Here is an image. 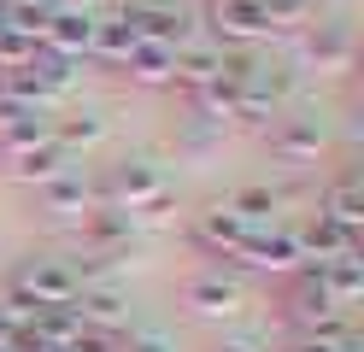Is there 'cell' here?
Listing matches in <instances>:
<instances>
[{"label": "cell", "mask_w": 364, "mask_h": 352, "mask_svg": "<svg viewBox=\"0 0 364 352\" xmlns=\"http://www.w3.org/2000/svg\"><path fill=\"white\" fill-rule=\"evenodd\" d=\"M77 270L65 265V258H18L12 276H6V294L24 299L30 311H41V305H71L77 299Z\"/></svg>", "instance_id": "obj_1"}, {"label": "cell", "mask_w": 364, "mask_h": 352, "mask_svg": "<svg viewBox=\"0 0 364 352\" xmlns=\"http://www.w3.org/2000/svg\"><path fill=\"white\" fill-rule=\"evenodd\" d=\"M95 194H100V206H118V211H135V206H147V200H159L165 194V171H159L153 159H118L112 171L95 182Z\"/></svg>", "instance_id": "obj_2"}, {"label": "cell", "mask_w": 364, "mask_h": 352, "mask_svg": "<svg viewBox=\"0 0 364 352\" xmlns=\"http://www.w3.org/2000/svg\"><path fill=\"white\" fill-rule=\"evenodd\" d=\"M182 299H188V311H194V317H235L241 305H247V288H241V276H235V270H223V265H200L188 282H182Z\"/></svg>", "instance_id": "obj_3"}, {"label": "cell", "mask_w": 364, "mask_h": 352, "mask_svg": "<svg viewBox=\"0 0 364 352\" xmlns=\"http://www.w3.org/2000/svg\"><path fill=\"white\" fill-rule=\"evenodd\" d=\"M82 241H88V258H124L129 247H135V218L129 211H118V206H95L82 218Z\"/></svg>", "instance_id": "obj_4"}, {"label": "cell", "mask_w": 364, "mask_h": 352, "mask_svg": "<svg viewBox=\"0 0 364 352\" xmlns=\"http://www.w3.org/2000/svg\"><path fill=\"white\" fill-rule=\"evenodd\" d=\"M71 311L82 317V329H112V335H118V329L129 323V299H124V288L118 282H82L77 288V299H71Z\"/></svg>", "instance_id": "obj_5"}, {"label": "cell", "mask_w": 364, "mask_h": 352, "mask_svg": "<svg viewBox=\"0 0 364 352\" xmlns=\"http://www.w3.org/2000/svg\"><path fill=\"white\" fill-rule=\"evenodd\" d=\"M88 36H95V12L82 6H53L41 23V47L59 59H88Z\"/></svg>", "instance_id": "obj_6"}, {"label": "cell", "mask_w": 364, "mask_h": 352, "mask_svg": "<svg viewBox=\"0 0 364 352\" xmlns=\"http://www.w3.org/2000/svg\"><path fill=\"white\" fill-rule=\"evenodd\" d=\"M300 59L317 65V70H347V65H353V30H347L341 18H329V23H306Z\"/></svg>", "instance_id": "obj_7"}, {"label": "cell", "mask_w": 364, "mask_h": 352, "mask_svg": "<svg viewBox=\"0 0 364 352\" xmlns=\"http://www.w3.org/2000/svg\"><path fill=\"white\" fill-rule=\"evenodd\" d=\"M100 206L95 194V176H82V171H59L53 182H41V211H53V218H88V211Z\"/></svg>", "instance_id": "obj_8"}, {"label": "cell", "mask_w": 364, "mask_h": 352, "mask_svg": "<svg viewBox=\"0 0 364 352\" xmlns=\"http://www.w3.org/2000/svg\"><path fill=\"white\" fill-rule=\"evenodd\" d=\"M247 235H253V229H247L235 211H230V200H223V206H206V211L194 218V247H200V252H212V258L241 252V241H247Z\"/></svg>", "instance_id": "obj_9"}, {"label": "cell", "mask_w": 364, "mask_h": 352, "mask_svg": "<svg viewBox=\"0 0 364 352\" xmlns=\"http://www.w3.org/2000/svg\"><path fill=\"white\" fill-rule=\"evenodd\" d=\"M241 258H247V265H253V270H294V265H300V247H294V229H253V235H247V241H241Z\"/></svg>", "instance_id": "obj_10"}, {"label": "cell", "mask_w": 364, "mask_h": 352, "mask_svg": "<svg viewBox=\"0 0 364 352\" xmlns=\"http://www.w3.org/2000/svg\"><path fill=\"white\" fill-rule=\"evenodd\" d=\"M317 147H323L317 117H277L270 124V153L282 164H306V159H317Z\"/></svg>", "instance_id": "obj_11"}, {"label": "cell", "mask_w": 364, "mask_h": 352, "mask_svg": "<svg viewBox=\"0 0 364 352\" xmlns=\"http://www.w3.org/2000/svg\"><path fill=\"white\" fill-rule=\"evenodd\" d=\"M12 164H6V176H18V182H53L59 171H71V159H65L53 141H36V147H18V153H6Z\"/></svg>", "instance_id": "obj_12"}, {"label": "cell", "mask_w": 364, "mask_h": 352, "mask_svg": "<svg viewBox=\"0 0 364 352\" xmlns=\"http://www.w3.org/2000/svg\"><path fill=\"white\" fill-rule=\"evenodd\" d=\"M100 135H106V117H100V112H88V106L71 112V117H59V124L48 129V141H53L65 159H71V147H95Z\"/></svg>", "instance_id": "obj_13"}, {"label": "cell", "mask_w": 364, "mask_h": 352, "mask_svg": "<svg viewBox=\"0 0 364 352\" xmlns=\"http://www.w3.org/2000/svg\"><path fill=\"white\" fill-rule=\"evenodd\" d=\"M176 47H153V41H135L129 47V59H124V77H135V82H147V88H159V82H171V59Z\"/></svg>", "instance_id": "obj_14"}, {"label": "cell", "mask_w": 364, "mask_h": 352, "mask_svg": "<svg viewBox=\"0 0 364 352\" xmlns=\"http://www.w3.org/2000/svg\"><path fill=\"white\" fill-rule=\"evenodd\" d=\"M323 218L329 223H341V229H358V218H364V200H358V176L347 171V176H341L335 188H329V194H323Z\"/></svg>", "instance_id": "obj_15"}, {"label": "cell", "mask_w": 364, "mask_h": 352, "mask_svg": "<svg viewBox=\"0 0 364 352\" xmlns=\"http://www.w3.org/2000/svg\"><path fill=\"white\" fill-rule=\"evenodd\" d=\"M65 352H118V335H112V329H82Z\"/></svg>", "instance_id": "obj_16"}, {"label": "cell", "mask_w": 364, "mask_h": 352, "mask_svg": "<svg viewBox=\"0 0 364 352\" xmlns=\"http://www.w3.org/2000/svg\"><path fill=\"white\" fill-rule=\"evenodd\" d=\"M212 352H264V341H259V335H223Z\"/></svg>", "instance_id": "obj_17"}, {"label": "cell", "mask_w": 364, "mask_h": 352, "mask_svg": "<svg viewBox=\"0 0 364 352\" xmlns=\"http://www.w3.org/2000/svg\"><path fill=\"white\" fill-rule=\"evenodd\" d=\"M129 352H171L165 335H129Z\"/></svg>", "instance_id": "obj_18"}, {"label": "cell", "mask_w": 364, "mask_h": 352, "mask_svg": "<svg viewBox=\"0 0 364 352\" xmlns=\"http://www.w3.org/2000/svg\"><path fill=\"white\" fill-rule=\"evenodd\" d=\"M206 6H212V0H206Z\"/></svg>", "instance_id": "obj_19"}]
</instances>
